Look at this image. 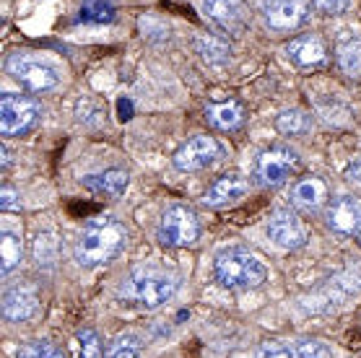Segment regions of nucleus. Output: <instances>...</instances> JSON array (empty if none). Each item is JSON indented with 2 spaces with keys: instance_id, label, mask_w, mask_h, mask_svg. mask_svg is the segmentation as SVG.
<instances>
[{
  "instance_id": "nucleus-1",
  "label": "nucleus",
  "mask_w": 361,
  "mask_h": 358,
  "mask_svg": "<svg viewBox=\"0 0 361 358\" xmlns=\"http://www.w3.org/2000/svg\"><path fill=\"white\" fill-rule=\"evenodd\" d=\"M125 242H128V231L120 221L97 218L81 231L73 254L81 265H104L123 252Z\"/></svg>"
},
{
  "instance_id": "nucleus-2",
  "label": "nucleus",
  "mask_w": 361,
  "mask_h": 358,
  "mask_svg": "<svg viewBox=\"0 0 361 358\" xmlns=\"http://www.w3.org/2000/svg\"><path fill=\"white\" fill-rule=\"evenodd\" d=\"M177 291V278L157 268H135L123 278L117 296L125 302L140 304L148 309H157L166 304Z\"/></svg>"
},
{
  "instance_id": "nucleus-3",
  "label": "nucleus",
  "mask_w": 361,
  "mask_h": 358,
  "mask_svg": "<svg viewBox=\"0 0 361 358\" xmlns=\"http://www.w3.org/2000/svg\"><path fill=\"white\" fill-rule=\"evenodd\" d=\"M214 270L219 283L226 285V288H257L268 278V270L263 268V262L247 249H239V247H231V249H224V252L216 254Z\"/></svg>"
},
{
  "instance_id": "nucleus-4",
  "label": "nucleus",
  "mask_w": 361,
  "mask_h": 358,
  "mask_svg": "<svg viewBox=\"0 0 361 358\" xmlns=\"http://www.w3.org/2000/svg\"><path fill=\"white\" fill-rule=\"evenodd\" d=\"M200 236V221L195 211L188 205H172L166 208L159 223V242L166 247H190Z\"/></svg>"
},
{
  "instance_id": "nucleus-5",
  "label": "nucleus",
  "mask_w": 361,
  "mask_h": 358,
  "mask_svg": "<svg viewBox=\"0 0 361 358\" xmlns=\"http://www.w3.org/2000/svg\"><path fill=\"white\" fill-rule=\"evenodd\" d=\"M6 70L8 75H13L24 89L34 91V94H42V91H52L60 83L58 70L42 60H34L29 55H8L6 60Z\"/></svg>"
},
{
  "instance_id": "nucleus-6",
  "label": "nucleus",
  "mask_w": 361,
  "mask_h": 358,
  "mask_svg": "<svg viewBox=\"0 0 361 358\" xmlns=\"http://www.w3.org/2000/svg\"><path fill=\"white\" fill-rule=\"evenodd\" d=\"M37 120H39V106L34 99L16 97V94H6L0 99V132L6 138L29 132Z\"/></svg>"
},
{
  "instance_id": "nucleus-7",
  "label": "nucleus",
  "mask_w": 361,
  "mask_h": 358,
  "mask_svg": "<svg viewBox=\"0 0 361 358\" xmlns=\"http://www.w3.org/2000/svg\"><path fill=\"white\" fill-rule=\"evenodd\" d=\"M299 166V156L286 146H273L268 151L257 156V163H255V179L265 185V187H279L283 185L291 171H296Z\"/></svg>"
},
{
  "instance_id": "nucleus-8",
  "label": "nucleus",
  "mask_w": 361,
  "mask_h": 358,
  "mask_svg": "<svg viewBox=\"0 0 361 358\" xmlns=\"http://www.w3.org/2000/svg\"><path fill=\"white\" fill-rule=\"evenodd\" d=\"M205 18L226 34H242L250 24V13L242 0H203Z\"/></svg>"
},
{
  "instance_id": "nucleus-9",
  "label": "nucleus",
  "mask_w": 361,
  "mask_h": 358,
  "mask_svg": "<svg viewBox=\"0 0 361 358\" xmlns=\"http://www.w3.org/2000/svg\"><path fill=\"white\" fill-rule=\"evenodd\" d=\"M219 156H221V143L219 140L208 138V135H195L174 154V166L180 171H200L208 163H214Z\"/></svg>"
},
{
  "instance_id": "nucleus-10",
  "label": "nucleus",
  "mask_w": 361,
  "mask_h": 358,
  "mask_svg": "<svg viewBox=\"0 0 361 358\" xmlns=\"http://www.w3.org/2000/svg\"><path fill=\"white\" fill-rule=\"evenodd\" d=\"M310 6L307 0H263L265 24L276 32H291L307 21Z\"/></svg>"
},
{
  "instance_id": "nucleus-11",
  "label": "nucleus",
  "mask_w": 361,
  "mask_h": 358,
  "mask_svg": "<svg viewBox=\"0 0 361 358\" xmlns=\"http://www.w3.org/2000/svg\"><path fill=\"white\" fill-rule=\"evenodd\" d=\"M328 226L336 234L351 236L361 231V200L353 195L336 197L328 208Z\"/></svg>"
},
{
  "instance_id": "nucleus-12",
  "label": "nucleus",
  "mask_w": 361,
  "mask_h": 358,
  "mask_svg": "<svg viewBox=\"0 0 361 358\" xmlns=\"http://www.w3.org/2000/svg\"><path fill=\"white\" fill-rule=\"evenodd\" d=\"M268 236L281 249H299L307 239V231H304L302 221L296 218L291 211H279L273 213L271 223H268Z\"/></svg>"
},
{
  "instance_id": "nucleus-13",
  "label": "nucleus",
  "mask_w": 361,
  "mask_h": 358,
  "mask_svg": "<svg viewBox=\"0 0 361 358\" xmlns=\"http://www.w3.org/2000/svg\"><path fill=\"white\" fill-rule=\"evenodd\" d=\"M37 311V291L32 285H16L3 293V317L11 322H24Z\"/></svg>"
},
{
  "instance_id": "nucleus-14",
  "label": "nucleus",
  "mask_w": 361,
  "mask_h": 358,
  "mask_svg": "<svg viewBox=\"0 0 361 358\" xmlns=\"http://www.w3.org/2000/svg\"><path fill=\"white\" fill-rule=\"evenodd\" d=\"M250 192V185L247 179H242L239 174H226L216 182L214 187L205 192V205H214V208H221V205L237 203Z\"/></svg>"
},
{
  "instance_id": "nucleus-15",
  "label": "nucleus",
  "mask_w": 361,
  "mask_h": 358,
  "mask_svg": "<svg viewBox=\"0 0 361 358\" xmlns=\"http://www.w3.org/2000/svg\"><path fill=\"white\" fill-rule=\"evenodd\" d=\"M286 52L296 66H302V68L320 66L322 60H325V44H322V39L317 34H304V37L291 39Z\"/></svg>"
},
{
  "instance_id": "nucleus-16",
  "label": "nucleus",
  "mask_w": 361,
  "mask_h": 358,
  "mask_svg": "<svg viewBox=\"0 0 361 358\" xmlns=\"http://www.w3.org/2000/svg\"><path fill=\"white\" fill-rule=\"evenodd\" d=\"M128 171L123 169H107L102 171V174H91V177L83 179V185L91 190V192H97V195H107V197H120L128 190Z\"/></svg>"
},
{
  "instance_id": "nucleus-17",
  "label": "nucleus",
  "mask_w": 361,
  "mask_h": 358,
  "mask_svg": "<svg viewBox=\"0 0 361 358\" xmlns=\"http://www.w3.org/2000/svg\"><path fill=\"white\" fill-rule=\"evenodd\" d=\"M328 195V187H325V182L317 177H307V179H299L291 190V200L294 205L304 208V211H314V208H320L322 200Z\"/></svg>"
},
{
  "instance_id": "nucleus-18",
  "label": "nucleus",
  "mask_w": 361,
  "mask_h": 358,
  "mask_svg": "<svg viewBox=\"0 0 361 358\" xmlns=\"http://www.w3.org/2000/svg\"><path fill=\"white\" fill-rule=\"evenodd\" d=\"M205 120L214 125L216 130H237L245 120V109L239 101H224V104H211L205 109Z\"/></svg>"
},
{
  "instance_id": "nucleus-19",
  "label": "nucleus",
  "mask_w": 361,
  "mask_h": 358,
  "mask_svg": "<svg viewBox=\"0 0 361 358\" xmlns=\"http://www.w3.org/2000/svg\"><path fill=\"white\" fill-rule=\"evenodd\" d=\"M195 47H197V55L203 57L208 66L221 68L231 60V47L221 39V37H216V34H203V37H197Z\"/></svg>"
},
{
  "instance_id": "nucleus-20",
  "label": "nucleus",
  "mask_w": 361,
  "mask_h": 358,
  "mask_svg": "<svg viewBox=\"0 0 361 358\" xmlns=\"http://www.w3.org/2000/svg\"><path fill=\"white\" fill-rule=\"evenodd\" d=\"M338 66L345 75L361 78V39L359 37H348L338 44Z\"/></svg>"
},
{
  "instance_id": "nucleus-21",
  "label": "nucleus",
  "mask_w": 361,
  "mask_h": 358,
  "mask_svg": "<svg viewBox=\"0 0 361 358\" xmlns=\"http://www.w3.org/2000/svg\"><path fill=\"white\" fill-rule=\"evenodd\" d=\"M21 252H24V247H21V239L16 234H11V231H3L0 234V273L3 276H8L11 270L16 268L18 262H21Z\"/></svg>"
},
{
  "instance_id": "nucleus-22",
  "label": "nucleus",
  "mask_w": 361,
  "mask_h": 358,
  "mask_svg": "<svg viewBox=\"0 0 361 358\" xmlns=\"http://www.w3.org/2000/svg\"><path fill=\"white\" fill-rule=\"evenodd\" d=\"M276 128H279V132H283V135H304V132H310L312 123H310V117L304 112H299V109H286V112H281L279 117H276Z\"/></svg>"
},
{
  "instance_id": "nucleus-23",
  "label": "nucleus",
  "mask_w": 361,
  "mask_h": 358,
  "mask_svg": "<svg viewBox=\"0 0 361 358\" xmlns=\"http://www.w3.org/2000/svg\"><path fill=\"white\" fill-rule=\"evenodd\" d=\"M78 18L86 21V24H109L115 18V8L109 6L107 0H86L81 6Z\"/></svg>"
},
{
  "instance_id": "nucleus-24",
  "label": "nucleus",
  "mask_w": 361,
  "mask_h": 358,
  "mask_svg": "<svg viewBox=\"0 0 361 358\" xmlns=\"http://www.w3.org/2000/svg\"><path fill=\"white\" fill-rule=\"evenodd\" d=\"M16 358H66V353H63L60 348H55L52 342L34 340V342L21 345L18 353H16Z\"/></svg>"
},
{
  "instance_id": "nucleus-25",
  "label": "nucleus",
  "mask_w": 361,
  "mask_h": 358,
  "mask_svg": "<svg viewBox=\"0 0 361 358\" xmlns=\"http://www.w3.org/2000/svg\"><path fill=\"white\" fill-rule=\"evenodd\" d=\"M140 342L133 335H120L107 348V358H138Z\"/></svg>"
},
{
  "instance_id": "nucleus-26",
  "label": "nucleus",
  "mask_w": 361,
  "mask_h": 358,
  "mask_svg": "<svg viewBox=\"0 0 361 358\" xmlns=\"http://www.w3.org/2000/svg\"><path fill=\"white\" fill-rule=\"evenodd\" d=\"M78 342H81V358H102V340L94 330H81Z\"/></svg>"
},
{
  "instance_id": "nucleus-27",
  "label": "nucleus",
  "mask_w": 361,
  "mask_h": 358,
  "mask_svg": "<svg viewBox=\"0 0 361 358\" xmlns=\"http://www.w3.org/2000/svg\"><path fill=\"white\" fill-rule=\"evenodd\" d=\"M296 356L299 358H333L328 345H322L317 340H302L296 345Z\"/></svg>"
},
{
  "instance_id": "nucleus-28",
  "label": "nucleus",
  "mask_w": 361,
  "mask_h": 358,
  "mask_svg": "<svg viewBox=\"0 0 361 358\" xmlns=\"http://www.w3.org/2000/svg\"><path fill=\"white\" fill-rule=\"evenodd\" d=\"M314 11H320L325 16H336V13H343L348 6H351V0H312Z\"/></svg>"
},
{
  "instance_id": "nucleus-29",
  "label": "nucleus",
  "mask_w": 361,
  "mask_h": 358,
  "mask_svg": "<svg viewBox=\"0 0 361 358\" xmlns=\"http://www.w3.org/2000/svg\"><path fill=\"white\" fill-rule=\"evenodd\" d=\"M257 358H294L291 356V350L286 345H281V342H263L260 348H257Z\"/></svg>"
},
{
  "instance_id": "nucleus-30",
  "label": "nucleus",
  "mask_w": 361,
  "mask_h": 358,
  "mask_svg": "<svg viewBox=\"0 0 361 358\" xmlns=\"http://www.w3.org/2000/svg\"><path fill=\"white\" fill-rule=\"evenodd\" d=\"M0 208H3V211H16V208H18L16 190H13V187H3V192H0Z\"/></svg>"
},
{
  "instance_id": "nucleus-31",
  "label": "nucleus",
  "mask_w": 361,
  "mask_h": 358,
  "mask_svg": "<svg viewBox=\"0 0 361 358\" xmlns=\"http://www.w3.org/2000/svg\"><path fill=\"white\" fill-rule=\"evenodd\" d=\"M345 179H348V182H353V185H359V187H361V161L348 163V169H345Z\"/></svg>"
}]
</instances>
